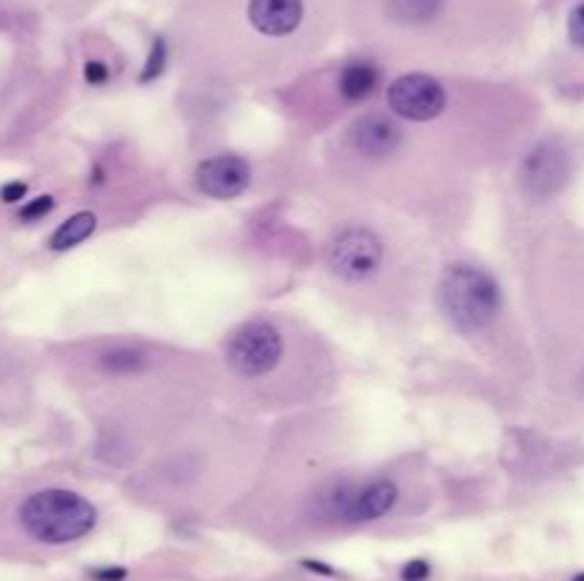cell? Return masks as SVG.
I'll return each mask as SVG.
<instances>
[{
  "label": "cell",
  "instance_id": "3",
  "mask_svg": "<svg viewBox=\"0 0 584 581\" xmlns=\"http://www.w3.org/2000/svg\"><path fill=\"white\" fill-rule=\"evenodd\" d=\"M285 354L283 334L263 319L240 325L226 345L228 368L237 376L257 379V376L271 374Z\"/></svg>",
  "mask_w": 584,
  "mask_h": 581
},
{
  "label": "cell",
  "instance_id": "19",
  "mask_svg": "<svg viewBox=\"0 0 584 581\" xmlns=\"http://www.w3.org/2000/svg\"><path fill=\"white\" fill-rule=\"evenodd\" d=\"M83 75L89 80V86H103V83L109 80V69H106L103 60H89L86 69H83Z\"/></svg>",
  "mask_w": 584,
  "mask_h": 581
},
{
  "label": "cell",
  "instance_id": "14",
  "mask_svg": "<svg viewBox=\"0 0 584 581\" xmlns=\"http://www.w3.org/2000/svg\"><path fill=\"white\" fill-rule=\"evenodd\" d=\"M146 365V359L134 348H112L100 357V368L109 374H134Z\"/></svg>",
  "mask_w": 584,
  "mask_h": 581
},
{
  "label": "cell",
  "instance_id": "20",
  "mask_svg": "<svg viewBox=\"0 0 584 581\" xmlns=\"http://www.w3.org/2000/svg\"><path fill=\"white\" fill-rule=\"evenodd\" d=\"M89 576L95 581H123L129 573L123 567H100V570H92Z\"/></svg>",
  "mask_w": 584,
  "mask_h": 581
},
{
  "label": "cell",
  "instance_id": "8",
  "mask_svg": "<svg viewBox=\"0 0 584 581\" xmlns=\"http://www.w3.org/2000/svg\"><path fill=\"white\" fill-rule=\"evenodd\" d=\"M194 180L211 200H234L251 186V166L237 154H217L197 166Z\"/></svg>",
  "mask_w": 584,
  "mask_h": 581
},
{
  "label": "cell",
  "instance_id": "2",
  "mask_svg": "<svg viewBox=\"0 0 584 581\" xmlns=\"http://www.w3.org/2000/svg\"><path fill=\"white\" fill-rule=\"evenodd\" d=\"M439 300L442 311L451 319V325L462 334H479L496 319L502 308L499 282L490 277L485 268L471 263H456L445 268L439 282Z\"/></svg>",
  "mask_w": 584,
  "mask_h": 581
},
{
  "label": "cell",
  "instance_id": "21",
  "mask_svg": "<svg viewBox=\"0 0 584 581\" xmlns=\"http://www.w3.org/2000/svg\"><path fill=\"white\" fill-rule=\"evenodd\" d=\"M23 197H26V186L23 183H9V186L0 188V200L3 203H18Z\"/></svg>",
  "mask_w": 584,
  "mask_h": 581
},
{
  "label": "cell",
  "instance_id": "4",
  "mask_svg": "<svg viewBox=\"0 0 584 581\" xmlns=\"http://www.w3.org/2000/svg\"><path fill=\"white\" fill-rule=\"evenodd\" d=\"M325 260H328V268L345 282H362L374 277L382 268L385 245L371 228L351 225V228H342L328 243Z\"/></svg>",
  "mask_w": 584,
  "mask_h": 581
},
{
  "label": "cell",
  "instance_id": "16",
  "mask_svg": "<svg viewBox=\"0 0 584 581\" xmlns=\"http://www.w3.org/2000/svg\"><path fill=\"white\" fill-rule=\"evenodd\" d=\"M52 208H55V197L43 194V197H38V200H32V203H26V206L20 208V220L32 223V220H40V217H46V214H49Z\"/></svg>",
  "mask_w": 584,
  "mask_h": 581
},
{
  "label": "cell",
  "instance_id": "17",
  "mask_svg": "<svg viewBox=\"0 0 584 581\" xmlns=\"http://www.w3.org/2000/svg\"><path fill=\"white\" fill-rule=\"evenodd\" d=\"M567 35L573 40V46L584 49V3H579V6L570 12V18H567Z\"/></svg>",
  "mask_w": 584,
  "mask_h": 581
},
{
  "label": "cell",
  "instance_id": "9",
  "mask_svg": "<svg viewBox=\"0 0 584 581\" xmlns=\"http://www.w3.org/2000/svg\"><path fill=\"white\" fill-rule=\"evenodd\" d=\"M351 143L359 154H365L371 160H382L402 146V132L391 117L371 112L362 114L351 126Z\"/></svg>",
  "mask_w": 584,
  "mask_h": 581
},
{
  "label": "cell",
  "instance_id": "15",
  "mask_svg": "<svg viewBox=\"0 0 584 581\" xmlns=\"http://www.w3.org/2000/svg\"><path fill=\"white\" fill-rule=\"evenodd\" d=\"M163 69H166V43L157 38L154 40V46H151V55H149V60H146V69H143L140 80H143V83H149V80H154V77L163 75Z\"/></svg>",
  "mask_w": 584,
  "mask_h": 581
},
{
  "label": "cell",
  "instance_id": "11",
  "mask_svg": "<svg viewBox=\"0 0 584 581\" xmlns=\"http://www.w3.org/2000/svg\"><path fill=\"white\" fill-rule=\"evenodd\" d=\"M379 69L371 60H351L340 72V92L345 100L359 103L377 92Z\"/></svg>",
  "mask_w": 584,
  "mask_h": 581
},
{
  "label": "cell",
  "instance_id": "13",
  "mask_svg": "<svg viewBox=\"0 0 584 581\" xmlns=\"http://www.w3.org/2000/svg\"><path fill=\"white\" fill-rule=\"evenodd\" d=\"M396 23H428L439 15L442 0H385Z\"/></svg>",
  "mask_w": 584,
  "mask_h": 581
},
{
  "label": "cell",
  "instance_id": "12",
  "mask_svg": "<svg viewBox=\"0 0 584 581\" xmlns=\"http://www.w3.org/2000/svg\"><path fill=\"white\" fill-rule=\"evenodd\" d=\"M95 228H97L95 214H92V211H80L75 217H69V220L52 234V248H55V251H69V248H75V245H80L83 240H89V237L95 234Z\"/></svg>",
  "mask_w": 584,
  "mask_h": 581
},
{
  "label": "cell",
  "instance_id": "1",
  "mask_svg": "<svg viewBox=\"0 0 584 581\" xmlns=\"http://www.w3.org/2000/svg\"><path fill=\"white\" fill-rule=\"evenodd\" d=\"M20 525L35 542L69 544L95 530L97 510L75 490H38L20 505Z\"/></svg>",
  "mask_w": 584,
  "mask_h": 581
},
{
  "label": "cell",
  "instance_id": "10",
  "mask_svg": "<svg viewBox=\"0 0 584 581\" xmlns=\"http://www.w3.org/2000/svg\"><path fill=\"white\" fill-rule=\"evenodd\" d=\"M305 6L302 0H251L248 20L265 38H288L300 29Z\"/></svg>",
  "mask_w": 584,
  "mask_h": 581
},
{
  "label": "cell",
  "instance_id": "7",
  "mask_svg": "<svg viewBox=\"0 0 584 581\" xmlns=\"http://www.w3.org/2000/svg\"><path fill=\"white\" fill-rule=\"evenodd\" d=\"M448 106V94L442 83L431 75H402L388 86V109L411 123H428Z\"/></svg>",
  "mask_w": 584,
  "mask_h": 581
},
{
  "label": "cell",
  "instance_id": "6",
  "mask_svg": "<svg viewBox=\"0 0 584 581\" xmlns=\"http://www.w3.org/2000/svg\"><path fill=\"white\" fill-rule=\"evenodd\" d=\"M399 499V488L394 479H371L362 488H340L328 496V516L345 525L377 522L385 513H391Z\"/></svg>",
  "mask_w": 584,
  "mask_h": 581
},
{
  "label": "cell",
  "instance_id": "22",
  "mask_svg": "<svg viewBox=\"0 0 584 581\" xmlns=\"http://www.w3.org/2000/svg\"><path fill=\"white\" fill-rule=\"evenodd\" d=\"M305 567L308 570H314V573H322V576H337V570L334 567H328V564H322V562H311V559H305Z\"/></svg>",
  "mask_w": 584,
  "mask_h": 581
},
{
  "label": "cell",
  "instance_id": "5",
  "mask_svg": "<svg viewBox=\"0 0 584 581\" xmlns=\"http://www.w3.org/2000/svg\"><path fill=\"white\" fill-rule=\"evenodd\" d=\"M570 171H573L570 151L559 140H542L525 154L519 166V188L525 197L542 203L567 186Z\"/></svg>",
  "mask_w": 584,
  "mask_h": 581
},
{
  "label": "cell",
  "instance_id": "18",
  "mask_svg": "<svg viewBox=\"0 0 584 581\" xmlns=\"http://www.w3.org/2000/svg\"><path fill=\"white\" fill-rule=\"evenodd\" d=\"M431 579V564L425 559H414L402 567V581H428Z\"/></svg>",
  "mask_w": 584,
  "mask_h": 581
},
{
  "label": "cell",
  "instance_id": "23",
  "mask_svg": "<svg viewBox=\"0 0 584 581\" xmlns=\"http://www.w3.org/2000/svg\"><path fill=\"white\" fill-rule=\"evenodd\" d=\"M573 581H584V573H579V576H576V579Z\"/></svg>",
  "mask_w": 584,
  "mask_h": 581
}]
</instances>
